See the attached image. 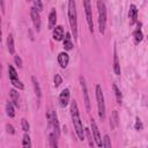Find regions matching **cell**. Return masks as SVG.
Instances as JSON below:
<instances>
[{"instance_id":"obj_1","label":"cell","mask_w":148,"mask_h":148,"mask_svg":"<svg viewBox=\"0 0 148 148\" xmlns=\"http://www.w3.org/2000/svg\"><path fill=\"white\" fill-rule=\"evenodd\" d=\"M71 115H72V120H73V125H74V130L75 133L79 138V140H85V130L80 119V113H79V109H78V103L77 101H73L71 103Z\"/></svg>"},{"instance_id":"obj_2","label":"cell","mask_w":148,"mask_h":148,"mask_svg":"<svg viewBox=\"0 0 148 148\" xmlns=\"http://www.w3.org/2000/svg\"><path fill=\"white\" fill-rule=\"evenodd\" d=\"M77 5L74 0L68 1V20L71 24V29L74 34V38H78V20H77Z\"/></svg>"},{"instance_id":"obj_3","label":"cell","mask_w":148,"mask_h":148,"mask_svg":"<svg viewBox=\"0 0 148 148\" xmlns=\"http://www.w3.org/2000/svg\"><path fill=\"white\" fill-rule=\"evenodd\" d=\"M97 6V12H98V28L100 33L104 34L105 33V26H107V7L105 3L102 0H98L96 3Z\"/></svg>"},{"instance_id":"obj_4","label":"cell","mask_w":148,"mask_h":148,"mask_svg":"<svg viewBox=\"0 0 148 148\" xmlns=\"http://www.w3.org/2000/svg\"><path fill=\"white\" fill-rule=\"evenodd\" d=\"M96 100H97V108H98V116L102 120L105 119V103H104V95L102 87L100 85L96 86Z\"/></svg>"},{"instance_id":"obj_5","label":"cell","mask_w":148,"mask_h":148,"mask_svg":"<svg viewBox=\"0 0 148 148\" xmlns=\"http://www.w3.org/2000/svg\"><path fill=\"white\" fill-rule=\"evenodd\" d=\"M84 7H85V11H86V18H87V22H88L89 30H90V33H94V22H93L90 1H88V0H85V1H84Z\"/></svg>"},{"instance_id":"obj_6","label":"cell","mask_w":148,"mask_h":148,"mask_svg":"<svg viewBox=\"0 0 148 148\" xmlns=\"http://www.w3.org/2000/svg\"><path fill=\"white\" fill-rule=\"evenodd\" d=\"M90 126H92V130H93V136H94V140H95V143L97 147H102L103 146V141H102V138H101V133H100V130L97 127V124L94 119L90 120Z\"/></svg>"},{"instance_id":"obj_7","label":"cell","mask_w":148,"mask_h":148,"mask_svg":"<svg viewBox=\"0 0 148 148\" xmlns=\"http://www.w3.org/2000/svg\"><path fill=\"white\" fill-rule=\"evenodd\" d=\"M80 85H81L82 93H84V97H85V104H86V109H87V111L89 112V111H90V101H89V96H88V89H87V85H86V81H85V79H84L82 77L80 78Z\"/></svg>"},{"instance_id":"obj_8","label":"cell","mask_w":148,"mask_h":148,"mask_svg":"<svg viewBox=\"0 0 148 148\" xmlns=\"http://www.w3.org/2000/svg\"><path fill=\"white\" fill-rule=\"evenodd\" d=\"M69 96H71V94H69V89L68 88L64 89L60 93V95H59V104H60V107H62V108L67 107V104L69 102Z\"/></svg>"},{"instance_id":"obj_9","label":"cell","mask_w":148,"mask_h":148,"mask_svg":"<svg viewBox=\"0 0 148 148\" xmlns=\"http://www.w3.org/2000/svg\"><path fill=\"white\" fill-rule=\"evenodd\" d=\"M30 15H31V19H33V22H34V26H35L36 30L39 31L41 30V16H39V12L36 11L33 7L31 11H30Z\"/></svg>"},{"instance_id":"obj_10","label":"cell","mask_w":148,"mask_h":148,"mask_svg":"<svg viewBox=\"0 0 148 148\" xmlns=\"http://www.w3.org/2000/svg\"><path fill=\"white\" fill-rule=\"evenodd\" d=\"M53 39L54 41H64V27L62 26H56L53 29Z\"/></svg>"},{"instance_id":"obj_11","label":"cell","mask_w":148,"mask_h":148,"mask_svg":"<svg viewBox=\"0 0 148 148\" xmlns=\"http://www.w3.org/2000/svg\"><path fill=\"white\" fill-rule=\"evenodd\" d=\"M128 19H130V24H134L136 22V19H138V10H136L135 5H133V4L130 6Z\"/></svg>"},{"instance_id":"obj_12","label":"cell","mask_w":148,"mask_h":148,"mask_svg":"<svg viewBox=\"0 0 148 148\" xmlns=\"http://www.w3.org/2000/svg\"><path fill=\"white\" fill-rule=\"evenodd\" d=\"M58 62L60 65L61 68H66L68 62H69V57L66 52H60L59 56H58Z\"/></svg>"},{"instance_id":"obj_13","label":"cell","mask_w":148,"mask_h":148,"mask_svg":"<svg viewBox=\"0 0 148 148\" xmlns=\"http://www.w3.org/2000/svg\"><path fill=\"white\" fill-rule=\"evenodd\" d=\"M113 71H115L116 75H120V65H119V60H118V54H117L116 48L113 50Z\"/></svg>"},{"instance_id":"obj_14","label":"cell","mask_w":148,"mask_h":148,"mask_svg":"<svg viewBox=\"0 0 148 148\" xmlns=\"http://www.w3.org/2000/svg\"><path fill=\"white\" fill-rule=\"evenodd\" d=\"M56 22H57V13H56V10H52L49 15V29H54Z\"/></svg>"},{"instance_id":"obj_15","label":"cell","mask_w":148,"mask_h":148,"mask_svg":"<svg viewBox=\"0 0 148 148\" xmlns=\"http://www.w3.org/2000/svg\"><path fill=\"white\" fill-rule=\"evenodd\" d=\"M31 81H33V85H34L35 94H36L37 98H38V100H41V97H42V89H41V86H39V84H38L37 79H36L35 77H31Z\"/></svg>"},{"instance_id":"obj_16","label":"cell","mask_w":148,"mask_h":148,"mask_svg":"<svg viewBox=\"0 0 148 148\" xmlns=\"http://www.w3.org/2000/svg\"><path fill=\"white\" fill-rule=\"evenodd\" d=\"M64 48L65 50L69 51L73 49V43H72V37H71V34L69 33H66L65 35V38H64Z\"/></svg>"},{"instance_id":"obj_17","label":"cell","mask_w":148,"mask_h":148,"mask_svg":"<svg viewBox=\"0 0 148 148\" xmlns=\"http://www.w3.org/2000/svg\"><path fill=\"white\" fill-rule=\"evenodd\" d=\"M118 124H119L118 113H117V111L115 110V111L112 112V115H111V118H110V127L113 130V128H116V127L118 126Z\"/></svg>"},{"instance_id":"obj_18","label":"cell","mask_w":148,"mask_h":148,"mask_svg":"<svg viewBox=\"0 0 148 148\" xmlns=\"http://www.w3.org/2000/svg\"><path fill=\"white\" fill-rule=\"evenodd\" d=\"M7 48H8V51L10 53L14 54L15 53V46H14V38H13V35H8L7 37Z\"/></svg>"},{"instance_id":"obj_19","label":"cell","mask_w":148,"mask_h":148,"mask_svg":"<svg viewBox=\"0 0 148 148\" xmlns=\"http://www.w3.org/2000/svg\"><path fill=\"white\" fill-rule=\"evenodd\" d=\"M10 95H11V100H12L13 104L16 108H19V93L15 89H11L10 90Z\"/></svg>"},{"instance_id":"obj_20","label":"cell","mask_w":148,"mask_h":148,"mask_svg":"<svg viewBox=\"0 0 148 148\" xmlns=\"http://www.w3.org/2000/svg\"><path fill=\"white\" fill-rule=\"evenodd\" d=\"M112 88H113V90H115V95H116L117 103H118V104H122V103H123V96H122L120 90L118 89V87H117V85H116V84H113V85H112Z\"/></svg>"},{"instance_id":"obj_21","label":"cell","mask_w":148,"mask_h":148,"mask_svg":"<svg viewBox=\"0 0 148 148\" xmlns=\"http://www.w3.org/2000/svg\"><path fill=\"white\" fill-rule=\"evenodd\" d=\"M142 38H143L142 31H141V29L138 27V29L134 31V42H135V43H140V42L142 41Z\"/></svg>"},{"instance_id":"obj_22","label":"cell","mask_w":148,"mask_h":148,"mask_svg":"<svg viewBox=\"0 0 148 148\" xmlns=\"http://www.w3.org/2000/svg\"><path fill=\"white\" fill-rule=\"evenodd\" d=\"M6 111H7V115L8 117L13 118L15 116V111H14V108H13V104L11 102H7L6 103Z\"/></svg>"},{"instance_id":"obj_23","label":"cell","mask_w":148,"mask_h":148,"mask_svg":"<svg viewBox=\"0 0 148 148\" xmlns=\"http://www.w3.org/2000/svg\"><path fill=\"white\" fill-rule=\"evenodd\" d=\"M22 145H23V148H31V140H30L29 134H27V133H26V134L23 135Z\"/></svg>"},{"instance_id":"obj_24","label":"cell","mask_w":148,"mask_h":148,"mask_svg":"<svg viewBox=\"0 0 148 148\" xmlns=\"http://www.w3.org/2000/svg\"><path fill=\"white\" fill-rule=\"evenodd\" d=\"M85 134H86V135H87V138H88V142H89V146L93 148V147H94V142H95V140H94V136H92L90 130H89V128H85Z\"/></svg>"},{"instance_id":"obj_25","label":"cell","mask_w":148,"mask_h":148,"mask_svg":"<svg viewBox=\"0 0 148 148\" xmlns=\"http://www.w3.org/2000/svg\"><path fill=\"white\" fill-rule=\"evenodd\" d=\"M8 73H10V79H11V80H12V79H18V73H16L15 68H14L12 65L8 66Z\"/></svg>"},{"instance_id":"obj_26","label":"cell","mask_w":148,"mask_h":148,"mask_svg":"<svg viewBox=\"0 0 148 148\" xmlns=\"http://www.w3.org/2000/svg\"><path fill=\"white\" fill-rule=\"evenodd\" d=\"M103 147H104V148H112V146H111V140H110V136H109V135H104V139H103Z\"/></svg>"},{"instance_id":"obj_27","label":"cell","mask_w":148,"mask_h":148,"mask_svg":"<svg viewBox=\"0 0 148 148\" xmlns=\"http://www.w3.org/2000/svg\"><path fill=\"white\" fill-rule=\"evenodd\" d=\"M11 81H12L13 86H14V87H16V88H19V89H23V88H24L23 84H22V82H21L19 79H12Z\"/></svg>"},{"instance_id":"obj_28","label":"cell","mask_w":148,"mask_h":148,"mask_svg":"<svg viewBox=\"0 0 148 148\" xmlns=\"http://www.w3.org/2000/svg\"><path fill=\"white\" fill-rule=\"evenodd\" d=\"M134 128H135L136 131H141V130L143 128V125H142V123H141V120H140L139 117L135 118V125H134Z\"/></svg>"},{"instance_id":"obj_29","label":"cell","mask_w":148,"mask_h":148,"mask_svg":"<svg viewBox=\"0 0 148 148\" xmlns=\"http://www.w3.org/2000/svg\"><path fill=\"white\" fill-rule=\"evenodd\" d=\"M34 8H35L36 11L41 12V11L43 10V4H42V1H39V0H35V1H34Z\"/></svg>"},{"instance_id":"obj_30","label":"cell","mask_w":148,"mask_h":148,"mask_svg":"<svg viewBox=\"0 0 148 148\" xmlns=\"http://www.w3.org/2000/svg\"><path fill=\"white\" fill-rule=\"evenodd\" d=\"M21 124H22V130H23L24 132H28L29 128H30V125H29L28 120H27V119H22V120H21Z\"/></svg>"},{"instance_id":"obj_31","label":"cell","mask_w":148,"mask_h":148,"mask_svg":"<svg viewBox=\"0 0 148 148\" xmlns=\"http://www.w3.org/2000/svg\"><path fill=\"white\" fill-rule=\"evenodd\" d=\"M61 82H62L61 77L59 75V74H56V75H54V86L56 87H59L61 85Z\"/></svg>"},{"instance_id":"obj_32","label":"cell","mask_w":148,"mask_h":148,"mask_svg":"<svg viewBox=\"0 0 148 148\" xmlns=\"http://www.w3.org/2000/svg\"><path fill=\"white\" fill-rule=\"evenodd\" d=\"M14 61H15V64H16L20 68L22 67V59H21V57H20V56L15 54V56H14Z\"/></svg>"},{"instance_id":"obj_33","label":"cell","mask_w":148,"mask_h":148,"mask_svg":"<svg viewBox=\"0 0 148 148\" xmlns=\"http://www.w3.org/2000/svg\"><path fill=\"white\" fill-rule=\"evenodd\" d=\"M6 128H7V132H8L10 134H14V133H15V130H14V127H13L11 124H7V125H6Z\"/></svg>"}]
</instances>
